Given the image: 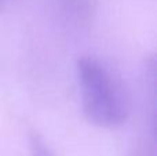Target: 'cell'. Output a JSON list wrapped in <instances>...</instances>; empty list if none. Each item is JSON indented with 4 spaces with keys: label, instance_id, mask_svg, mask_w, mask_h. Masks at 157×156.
<instances>
[{
    "label": "cell",
    "instance_id": "cell-1",
    "mask_svg": "<svg viewBox=\"0 0 157 156\" xmlns=\"http://www.w3.org/2000/svg\"><path fill=\"white\" fill-rule=\"evenodd\" d=\"M83 113L90 123L114 129L128 119L130 107L121 83L97 57L83 55L76 61Z\"/></svg>",
    "mask_w": 157,
    "mask_h": 156
},
{
    "label": "cell",
    "instance_id": "cell-2",
    "mask_svg": "<svg viewBox=\"0 0 157 156\" xmlns=\"http://www.w3.org/2000/svg\"><path fill=\"white\" fill-rule=\"evenodd\" d=\"M54 19L69 30H83L92 22L97 0H48Z\"/></svg>",
    "mask_w": 157,
    "mask_h": 156
},
{
    "label": "cell",
    "instance_id": "cell-3",
    "mask_svg": "<svg viewBox=\"0 0 157 156\" xmlns=\"http://www.w3.org/2000/svg\"><path fill=\"white\" fill-rule=\"evenodd\" d=\"M28 142H29V151L32 156H57L51 146L48 145V142L35 130L29 131Z\"/></svg>",
    "mask_w": 157,
    "mask_h": 156
},
{
    "label": "cell",
    "instance_id": "cell-4",
    "mask_svg": "<svg viewBox=\"0 0 157 156\" xmlns=\"http://www.w3.org/2000/svg\"><path fill=\"white\" fill-rule=\"evenodd\" d=\"M13 2H14V0H0V13H2V11H4Z\"/></svg>",
    "mask_w": 157,
    "mask_h": 156
}]
</instances>
